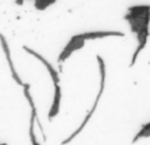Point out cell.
Returning <instances> with one entry per match:
<instances>
[{
	"label": "cell",
	"mask_w": 150,
	"mask_h": 145,
	"mask_svg": "<svg viewBox=\"0 0 150 145\" xmlns=\"http://www.w3.org/2000/svg\"><path fill=\"white\" fill-rule=\"evenodd\" d=\"M61 98H62V90H61V86L55 85L54 86V99H53V104H52V107H50L49 115H47L49 120H53L58 115V112H59Z\"/></svg>",
	"instance_id": "cell-7"
},
{
	"label": "cell",
	"mask_w": 150,
	"mask_h": 145,
	"mask_svg": "<svg viewBox=\"0 0 150 145\" xmlns=\"http://www.w3.org/2000/svg\"><path fill=\"white\" fill-rule=\"evenodd\" d=\"M23 91H24V95H25L26 100L29 103V107H30V119L34 120V122L38 124L40 129H41L42 135H44V128H42V124L40 122V117H38V114H37V107H36V103H34L33 98H32V94H30V85L29 83H24L23 85ZM44 140H46V136L44 135Z\"/></svg>",
	"instance_id": "cell-5"
},
{
	"label": "cell",
	"mask_w": 150,
	"mask_h": 145,
	"mask_svg": "<svg viewBox=\"0 0 150 145\" xmlns=\"http://www.w3.org/2000/svg\"><path fill=\"white\" fill-rule=\"evenodd\" d=\"M0 44H1V48H3V50H4V54H5V58H7L8 65H9L11 75H12L13 80H15V82L17 83L18 86H21V87H23V85H24L25 82H23V79L20 78V75H18L17 70H16L15 65H13V61H12V57H11V50H9V46H8V42H7L5 37L3 36L1 33H0Z\"/></svg>",
	"instance_id": "cell-4"
},
{
	"label": "cell",
	"mask_w": 150,
	"mask_h": 145,
	"mask_svg": "<svg viewBox=\"0 0 150 145\" xmlns=\"http://www.w3.org/2000/svg\"><path fill=\"white\" fill-rule=\"evenodd\" d=\"M23 49L25 50L28 54H30V55H33V57H36L37 60L40 61V62L42 63V65L46 68V70L49 71V74H50V77H52V79H53V83H54V86L55 85H59V74H58V71L55 70V68L52 65V63L49 62V61L46 60V58L44 57V55H41L40 53H37L36 50H33V49H30V48H28V46H23Z\"/></svg>",
	"instance_id": "cell-3"
},
{
	"label": "cell",
	"mask_w": 150,
	"mask_h": 145,
	"mask_svg": "<svg viewBox=\"0 0 150 145\" xmlns=\"http://www.w3.org/2000/svg\"><path fill=\"white\" fill-rule=\"evenodd\" d=\"M96 61H98V65H99V74H100V86H99V92H98V95H96V99H95V102H93L92 107H91L90 112H88V114L86 115V117H84V119H83L82 124H80L79 127H78L76 129H75L74 132L71 133V135L69 136L67 139H65V140L62 141V145H67V144H70L71 141H73L74 139L76 137V136L79 135V133L82 132L83 129H84V127L88 124V122H90V120H91V117H92V115L95 114L96 108H98L99 100H100L101 95H103L104 90H105V79H107V69H105V62H104L103 57H101V55H99V54L96 55Z\"/></svg>",
	"instance_id": "cell-1"
},
{
	"label": "cell",
	"mask_w": 150,
	"mask_h": 145,
	"mask_svg": "<svg viewBox=\"0 0 150 145\" xmlns=\"http://www.w3.org/2000/svg\"><path fill=\"white\" fill-rule=\"evenodd\" d=\"M124 32L119 31H95V32H86V33H80L84 41L87 40H99V38H107V37H124Z\"/></svg>",
	"instance_id": "cell-6"
},
{
	"label": "cell",
	"mask_w": 150,
	"mask_h": 145,
	"mask_svg": "<svg viewBox=\"0 0 150 145\" xmlns=\"http://www.w3.org/2000/svg\"><path fill=\"white\" fill-rule=\"evenodd\" d=\"M34 124H36V122L30 119V124H29V137H30V143H32V145H41V144L38 143V140H37V137H36V132H34Z\"/></svg>",
	"instance_id": "cell-9"
},
{
	"label": "cell",
	"mask_w": 150,
	"mask_h": 145,
	"mask_svg": "<svg viewBox=\"0 0 150 145\" xmlns=\"http://www.w3.org/2000/svg\"><path fill=\"white\" fill-rule=\"evenodd\" d=\"M84 44H86V41L80 37V34H75V36H73L70 38V41L66 44V46L63 48V50L61 52L59 57H58V63L65 62V61L67 60L74 52L82 49V48L84 46Z\"/></svg>",
	"instance_id": "cell-2"
},
{
	"label": "cell",
	"mask_w": 150,
	"mask_h": 145,
	"mask_svg": "<svg viewBox=\"0 0 150 145\" xmlns=\"http://www.w3.org/2000/svg\"><path fill=\"white\" fill-rule=\"evenodd\" d=\"M146 137H150V122L146 123V124L138 131L137 135L133 137V143H137L140 139H146Z\"/></svg>",
	"instance_id": "cell-8"
}]
</instances>
